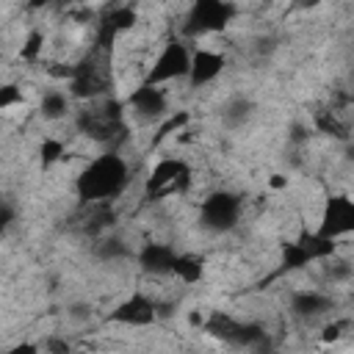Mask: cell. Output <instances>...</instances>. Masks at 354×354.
I'll return each mask as SVG.
<instances>
[{
	"mask_svg": "<svg viewBox=\"0 0 354 354\" xmlns=\"http://www.w3.org/2000/svg\"><path fill=\"white\" fill-rule=\"evenodd\" d=\"M130 183V166L119 152L94 155L75 177V194L80 202L100 205L116 199Z\"/></svg>",
	"mask_w": 354,
	"mask_h": 354,
	"instance_id": "1",
	"label": "cell"
},
{
	"mask_svg": "<svg viewBox=\"0 0 354 354\" xmlns=\"http://www.w3.org/2000/svg\"><path fill=\"white\" fill-rule=\"evenodd\" d=\"M191 61H194V53L188 50V44L183 39H166L163 47L158 50L155 61H152V69H149L147 83L149 86H166V83L188 80Z\"/></svg>",
	"mask_w": 354,
	"mask_h": 354,
	"instance_id": "2",
	"label": "cell"
},
{
	"mask_svg": "<svg viewBox=\"0 0 354 354\" xmlns=\"http://www.w3.org/2000/svg\"><path fill=\"white\" fill-rule=\"evenodd\" d=\"M235 17V6L230 3H196V6H188L185 8V17H183V36H191V39H205V36H213V33H221Z\"/></svg>",
	"mask_w": 354,
	"mask_h": 354,
	"instance_id": "3",
	"label": "cell"
},
{
	"mask_svg": "<svg viewBox=\"0 0 354 354\" xmlns=\"http://www.w3.org/2000/svg\"><path fill=\"white\" fill-rule=\"evenodd\" d=\"M354 232V196H329L324 202L321 210V221H318V238L324 241H335L340 235H351Z\"/></svg>",
	"mask_w": 354,
	"mask_h": 354,
	"instance_id": "4",
	"label": "cell"
},
{
	"mask_svg": "<svg viewBox=\"0 0 354 354\" xmlns=\"http://www.w3.org/2000/svg\"><path fill=\"white\" fill-rule=\"evenodd\" d=\"M221 72H224V55H221L218 50L199 47V50H194L188 86H191V88H205V86H210L216 77H221Z\"/></svg>",
	"mask_w": 354,
	"mask_h": 354,
	"instance_id": "5",
	"label": "cell"
}]
</instances>
